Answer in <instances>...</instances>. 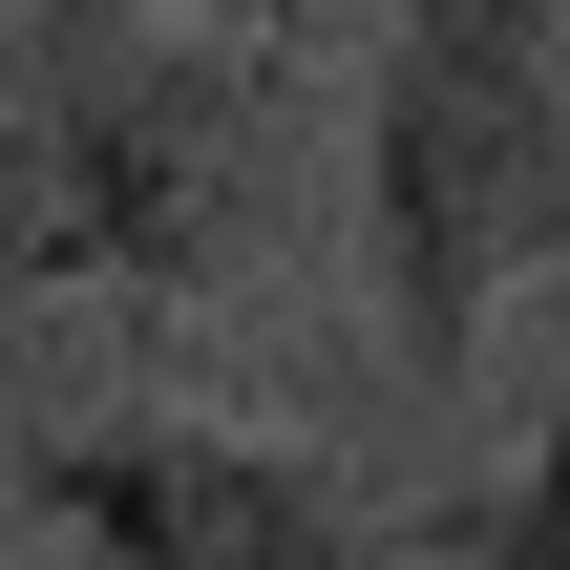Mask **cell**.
<instances>
[{
  "label": "cell",
  "instance_id": "obj_1",
  "mask_svg": "<svg viewBox=\"0 0 570 570\" xmlns=\"http://www.w3.org/2000/svg\"><path fill=\"white\" fill-rule=\"evenodd\" d=\"M296 254V63L212 21L42 42V106L0 127V275L42 296H233Z\"/></svg>",
  "mask_w": 570,
  "mask_h": 570
},
{
  "label": "cell",
  "instance_id": "obj_3",
  "mask_svg": "<svg viewBox=\"0 0 570 570\" xmlns=\"http://www.w3.org/2000/svg\"><path fill=\"white\" fill-rule=\"evenodd\" d=\"M21 487H42V529H63L85 570H423V550H465V529L381 508L360 465H317V444H254V423H190V402L63 423Z\"/></svg>",
  "mask_w": 570,
  "mask_h": 570
},
{
  "label": "cell",
  "instance_id": "obj_2",
  "mask_svg": "<svg viewBox=\"0 0 570 570\" xmlns=\"http://www.w3.org/2000/svg\"><path fill=\"white\" fill-rule=\"evenodd\" d=\"M360 233L423 381H487V338L570 275V0H402L360 106Z\"/></svg>",
  "mask_w": 570,
  "mask_h": 570
},
{
  "label": "cell",
  "instance_id": "obj_6",
  "mask_svg": "<svg viewBox=\"0 0 570 570\" xmlns=\"http://www.w3.org/2000/svg\"><path fill=\"white\" fill-rule=\"evenodd\" d=\"M127 21H148V0H42V42H127Z\"/></svg>",
  "mask_w": 570,
  "mask_h": 570
},
{
  "label": "cell",
  "instance_id": "obj_4",
  "mask_svg": "<svg viewBox=\"0 0 570 570\" xmlns=\"http://www.w3.org/2000/svg\"><path fill=\"white\" fill-rule=\"evenodd\" d=\"M487 570H570V381H550V444H529V487L487 508Z\"/></svg>",
  "mask_w": 570,
  "mask_h": 570
},
{
  "label": "cell",
  "instance_id": "obj_5",
  "mask_svg": "<svg viewBox=\"0 0 570 570\" xmlns=\"http://www.w3.org/2000/svg\"><path fill=\"white\" fill-rule=\"evenodd\" d=\"M190 21H212V42H254V63H317L360 0H190Z\"/></svg>",
  "mask_w": 570,
  "mask_h": 570
}]
</instances>
